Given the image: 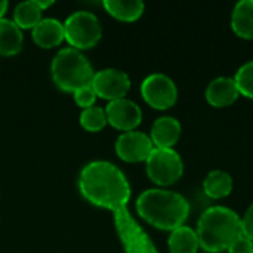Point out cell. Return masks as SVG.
Returning <instances> with one entry per match:
<instances>
[{
	"mask_svg": "<svg viewBox=\"0 0 253 253\" xmlns=\"http://www.w3.org/2000/svg\"><path fill=\"white\" fill-rule=\"evenodd\" d=\"M144 101L156 110H168L175 105L178 99V89L175 82L162 73L148 76L141 84Z\"/></svg>",
	"mask_w": 253,
	"mask_h": 253,
	"instance_id": "52a82bcc",
	"label": "cell"
},
{
	"mask_svg": "<svg viewBox=\"0 0 253 253\" xmlns=\"http://www.w3.org/2000/svg\"><path fill=\"white\" fill-rule=\"evenodd\" d=\"M74 101L83 110H86L89 107H93L95 105V101H96V93H95L92 84L84 86V87H80L79 90H76L74 92Z\"/></svg>",
	"mask_w": 253,
	"mask_h": 253,
	"instance_id": "7402d4cb",
	"label": "cell"
},
{
	"mask_svg": "<svg viewBox=\"0 0 253 253\" xmlns=\"http://www.w3.org/2000/svg\"><path fill=\"white\" fill-rule=\"evenodd\" d=\"M92 87L96 96L108 101H116L126 96L130 89V79L125 71L107 68L95 73Z\"/></svg>",
	"mask_w": 253,
	"mask_h": 253,
	"instance_id": "ba28073f",
	"label": "cell"
},
{
	"mask_svg": "<svg viewBox=\"0 0 253 253\" xmlns=\"http://www.w3.org/2000/svg\"><path fill=\"white\" fill-rule=\"evenodd\" d=\"M240 92L234 79L230 77H218L212 80L206 89V101L215 108H224L234 104L239 98Z\"/></svg>",
	"mask_w": 253,
	"mask_h": 253,
	"instance_id": "8fae6325",
	"label": "cell"
},
{
	"mask_svg": "<svg viewBox=\"0 0 253 253\" xmlns=\"http://www.w3.org/2000/svg\"><path fill=\"white\" fill-rule=\"evenodd\" d=\"M196 233L205 252L228 251L230 245L242 234L240 216L225 206H212L202 213Z\"/></svg>",
	"mask_w": 253,
	"mask_h": 253,
	"instance_id": "3957f363",
	"label": "cell"
},
{
	"mask_svg": "<svg viewBox=\"0 0 253 253\" xmlns=\"http://www.w3.org/2000/svg\"><path fill=\"white\" fill-rule=\"evenodd\" d=\"M203 190L211 199H224L233 191V178L224 170H212L203 181Z\"/></svg>",
	"mask_w": 253,
	"mask_h": 253,
	"instance_id": "ac0fdd59",
	"label": "cell"
},
{
	"mask_svg": "<svg viewBox=\"0 0 253 253\" xmlns=\"http://www.w3.org/2000/svg\"><path fill=\"white\" fill-rule=\"evenodd\" d=\"M240 225H242V234L253 242V205L248 208L246 213L240 219Z\"/></svg>",
	"mask_w": 253,
	"mask_h": 253,
	"instance_id": "cb8c5ba5",
	"label": "cell"
},
{
	"mask_svg": "<svg viewBox=\"0 0 253 253\" xmlns=\"http://www.w3.org/2000/svg\"><path fill=\"white\" fill-rule=\"evenodd\" d=\"M80 125L87 132H99L107 125V114L105 110L101 107H89L82 111L80 114Z\"/></svg>",
	"mask_w": 253,
	"mask_h": 253,
	"instance_id": "ffe728a7",
	"label": "cell"
},
{
	"mask_svg": "<svg viewBox=\"0 0 253 253\" xmlns=\"http://www.w3.org/2000/svg\"><path fill=\"white\" fill-rule=\"evenodd\" d=\"M80 194L93 206L113 212L114 225L126 253H157L145 231L127 211L130 185L125 173L110 162L87 163L79 175Z\"/></svg>",
	"mask_w": 253,
	"mask_h": 253,
	"instance_id": "6da1fadb",
	"label": "cell"
},
{
	"mask_svg": "<svg viewBox=\"0 0 253 253\" xmlns=\"http://www.w3.org/2000/svg\"><path fill=\"white\" fill-rule=\"evenodd\" d=\"M136 211L150 225L159 230L173 231L182 227L187 221L190 215V203L179 193L151 188L139 194Z\"/></svg>",
	"mask_w": 253,
	"mask_h": 253,
	"instance_id": "7a4b0ae2",
	"label": "cell"
},
{
	"mask_svg": "<svg viewBox=\"0 0 253 253\" xmlns=\"http://www.w3.org/2000/svg\"><path fill=\"white\" fill-rule=\"evenodd\" d=\"M181 136V123L170 116L157 119L151 127V141L154 148H173Z\"/></svg>",
	"mask_w": 253,
	"mask_h": 253,
	"instance_id": "7c38bea8",
	"label": "cell"
},
{
	"mask_svg": "<svg viewBox=\"0 0 253 253\" xmlns=\"http://www.w3.org/2000/svg\"><path fill=\"white\" fill-rule=\"evenodd\" d=\"M43 10L37 6L36 0H28L19 3L13 10V22L22 30L34 28L42 21Z\"/></svg>",
	"mask_w": 253,
	"mask_h": 253,
	"instance_id": "d6986e66",
	"label": "cell"
},
{
	"mask_svg": "<svg viewBox=\"0 0 253 253\" xmlns=\"http://www.w3.org/2000/svg\"><path fill=\"white\" fill-rule=\"evenodd\" d=\"M24 36L21 28L10 19H0V55L12 56L22 49Z\"/></svg>",
	"mask_w": 253,
	"mask_h": 253,
	"instance_id": "9a60e30c",
	"label": "cell"
},
{
	"mask_svg": "<svg viewBox=\"0 0 253 253\" xmlns=\"http://www.w3.org/2000/svg\"><path fill=\"white\" fill-rule=\"evenodd\" d=\"M36 3H37V6H39L42 10H44L46 7H49V6H52V4H53V1H52V0H47V1H40V0H36Z\"/></svg>",
	"mask_w": 253,
	"mask_h": 253,
	"instance_id": "d4e9b609",
	"label": "cell"
},
{
	"mask_svg": "<svg viewBox=\"0 0 253 253\" xmlns=\"http://www.w3.org/2000/svg\"><path fill=\"white\" fill-rule=\"evenodd\" d=\"M145 163L148 178L160 187L175 184L184 173L182 159L173 148H154Z\"/></svg>",
	"mask_w": 253,
	"mask_h": 253,
	"instance_id": "8992f818",
	"label": "cell"
},
{
	"mask_svg": "<svg viewBox=\"0 0 253 253\" xmlns=\"http://www.w3.org/2000/svg\"><path fill=\"white\" fill-rule=\"evenodd\" d=\"M7 1H4V0H0V19L3 18V15L6 13V10H7Z\"/></svg>",
	"mask_w": 253,
	"mask_h": 253,
	"instance_id": "484cf974",
	"label": "cell"
},
{
	"mask_svg": "<svg viewBox=\"0 0 253 253\" xmlns=\"http://www.w3.org/2000/svg\"><path fill=\"white\" fill-rule=\"evenodd\" d=\"M105 114H107V123L125 132H130L136 129L142 122V111L139 105L126 98L110 101L105 108Z\"/></svg>",
	"mask_w": 253,
	"mask_h": 253,
	"instance_id": "30bf717a",
	"label": "cell"
},
{
	"mask_svg": "<svg viewBox=\"0 0 253 253\" xmlns=\"http://www.w3.org/2000/svg\"><path fill=\"white\" fill-rule=\"evenodd\" d=\"M168 246L170 253H197L200 249L197 233L188 225H182L170 231Z\"/></svg>",
	"mask_w": 253,
	"mask_h": 253,
	"instance_id": "2e32d148",
	"label": "cell"
},
{
	"mask_svg": "<svg viewBox=\"0 0 253 253\" xmlns=\"http://www.w3.org/2000/svg\"><path fill=\"white\" fill-rule=\"evenodd\" d=\"M154 150L151 138L138 130H130L122 133L116 141V153L117 156L127 163H139L147 162L151 151Z\"/></svg>",
	"mask_w": 253,
	"mask_h": 253,
	"instance_id": "9c48e42d",
	"label": "cell"
},
{
	"mask_svg": "<svg viewBox=\"0 0 253 253\" xmlns=\"http://www.w3.org/2000/svg\"><path fill=\"white\" fill-rule=\"evenodd\" d=\"M234 82L237 84L240 95L253 99V61L243 64L239 68V71L236 73Z\"/></svg>",
	"mask_w": 253,
	"mask_h": 253,
	"instance_id": "44dd1931",
	"label": "cell"
},
{
	"mask_svg": "<svg viewBox=\"0 0 253 253\" xmlns=\"http://www.w3.org/2000/svg\"><path fill=\"white\" fill-rule=\"evenodd\" d=\"M33 40L37 46L43 49H50L55 46H59L62 40L65 39L64 33V24L59 22L55 18H46L42 19L34 28H33Z\"/></svg>",
	"mask_w": 253,
	"mask_h": 253,
	"instance_id": "4fadbf2b",
	"label": "cell"
},
{
	"mask_svg": "<svg viewBox=\"0 0 253 253\" xmlns=\"http://www.w3.org/2000/svg\"><path fill=\"white\" fill-rule=\"evenodd\" d=\"M65 40L73 49L84 50L98 44L102 36L99 19L95 13L87 10H77L71 13L64 22Z\"/></svg>",
	"mask_w": 253,
	"mask_h": 253,
	"instance_id": "5b68a950",
	"label": "cell"
},
{
	"mask_svg": "<svg viewBox=\"0 0 253 253\" xmlns=\"http://www.w3.org/2000/svg\"><path fill=\"white\" fill-rule=\"evenodd\" d=\"M104 7L119 21L133 22L144 13V3L141 0H105Z\"/></svg>",
	"mask_w": 253,
	"mask_h": 253,
	"instance_id": "e0dca14e",
	"label": "cell"
},
{
	"mask_svg": "<svg viewBox=\"0 0 253 253\" xmlns=\"http://www.w3.org/2000/svg\"><path fill=\"white\" fill-rule=\"evenodd\" d=\"M231 28L239 37L253 40V0H242L234 6Z\"/></svg>",
	"mask_w": 253,
	"mask_h": 253,
	"instance_id": "5bb4252c",
	"label": "cell"
},
{
	"mask_svg": "<svg viewBox=\"0 0 253 253\" xmlns=\"http://www.w3.org/2000/svg\"><path fill=\"white\" fill-rule=\"evenodd\" d=\"M228 253H253V242L240 234L228 248Z\"/></svg>",
	"mask_w": 253,
	"mask_h": 253,
	"instance_id": "603a6c76",
	"label": "cell"
},
{
	"mask_svg": "<svg viewBox=\"0 0 253 253\" xmlns=\"http://www.w3.org/2000/svg\"><path fill=\"white\" fill-rule=\"evenodd\" d=\"M52 79L56 87L64 92H76L80 87L92 84L95 71L87 58L77 49H61L50 65Z\"/></svg>",
	"mask_w": 253,
	"mask_h": 253,
	"instance_id": "277c9868",
	"label": "cell"
}]
</instances>
